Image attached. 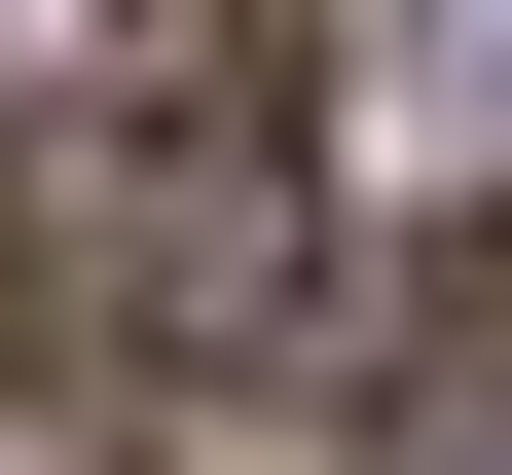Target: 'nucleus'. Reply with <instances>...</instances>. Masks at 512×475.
Here are the masks:
<instances>
[{
	"label": "nucleus",
	"instance_id": "3",
	"mask_svg": "<svg viewBox=\"0 0 512 475\" xmlns=\"http://www.w3.org/2000/svg\"><path fill=\"white\" fill-rule=\"evenodd\" d=\"M366 475H512V256H439V402H403Z\"/></svg>",
	"mask_w": 512,
	"mask_h": 475
},
{
	"label": "nucleus",
	"instance_id": "2",
	"mask_svg": "<svg viewBox=\"0 0 512 475\" xmlns=\"http://www.w3.org/2000/svg\"><path fill=\"white\" fill-rule=\"evenodd\" d=\"M220 0H0V147H74V110H147Z\"/></svg>",
	"mask_w": 512,
	"mask_h": 475
},
{
	"label": "nucleus",
	"instance_id": "1",
	"mask_svg": "<svg viewBox=\"0 0 512 475\" xmlns=\"http://www.w3.org/2000/svg\"><path fill=\"white\" fill-rule=\"evenodd\" d=\"M0 293H37V366H110V402H256L330 329V147H293V74L183 37L147 110H74L37 220H0Z\"/></svg>",
	"mask_w": 512,
	"mask_h": 475
}]
</instances>
